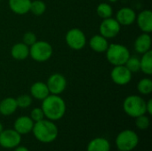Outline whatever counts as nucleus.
<instances>
[{"label": "nucleus", "instance_id": "36", "mask_svg": "<svg viewBox=\"0 0 152 151\" xmlns=\"http://www.w3.org/2000/svg\"><path fill=\"white\" fill-rule=\"evenodd\" d=\"M0 1H1V0H0Z\"/></svg>", "mask_w": 152, "mask_h": 151}, {"label": "nucleus", "instance_id": "32", "mask_svg": "<svg viewBox=\"0 0 152 151\" xmlns=\"http://www.w3.org/2000/svg\"><path fill=\"white\" fill-rule=\"evenodd\" d=\"M14 151H29L26 147H24V146H17L16 148H15V150Z\"/></svg>", "mask_w": 152, "mask_h": 151}, {"label": "nucleus", "instance_id": "33", "mask_svg": "<svg viewBox=\"0 0 152 151\" xmlns=\"http://www.w3.org/2000/svg\"><path fill=\"white\" fill-rule=\"evenodd\" d=\"M3 130H4V127H3V125H2V123L0 122V133H1Z\"/></svg>", "mask_w": 152, "mask_h": 151}, {"label": "nucleus", "instance_id": "25", "mask_svg": "<svg viewBox=\"0 0 152 151\" xmlns=\"http://www.w3.org/2000/svg\"><path fill=\"white\" fill-rule=\"evenodd\" d=\"M45 10H46V5L41 0H35V1H32L31 4H30L29 11L34 15L40 16L45 12Z\"/></svg>", "mask_w": 152, "mask_h": 151}, {"label": "nucleus", "instance_id": "22", "mask_svg": "<svg viewBox=\"0 0 152 151\" xmlns=\"http://www.w3.org/2000/svg\"><path fill=\"white\" fill-rule=\"evenodd\" d=\"M140 70L146 75L152 74V51H148L143 53V56L140 60Z\"/></svg>", "mask_w": 152, "mask_h": 151}, {"label": "nucleus", "instance_id": "27", "mask_svg": "<svg viewBox=\"0 0 152 151\" xmlns=\"http://www.w3.org/2000/svg\"><path fill=\"white\" fill-rule=\"evenodd\" d=\"M16 102H17V106L19 108L21 109H27L28 108L31 103H32V99L29 95L28 94H22L20 95L17 99H16Z\"/></svg>", "mask_w": 152, "mask_h": 151}, {"label": "nucleus", "instance_id": "19", "mask_svg": "<svg viewBox=\"0 0 152 151\" xmlns=\"http://www.w3.org/2000/svg\"><path fill=\"white\" fill-rule=\"evenodd\" d=\"M31 0H9L11 10L16 14H25L29 12Z\"/></svg>", "mask_w": 152, "mask_h": 151}, {"label": "nucleus", "instance_id": "14", "mask_svg": "<svg viewBox=\"0 0 152 151\" xmlns=\"http://www.w3.org/2000/svg\"><path fill=\"white\" fill-rule=\"evenodd\" d=\"M139 28L143 33H151L152 31V12L150 10H144L136 16Z\"/></svg>", "mask_w": 152, "mask_h": 151}, {"label": "nucleus", "instance_id": "15", "mask_svg": "<svg viewBox=\"0 0 152 151\" xmlns=\"http://www.w3.org/2000/svg\"><path fill=\"white\" fill-rule=\"evenodd\" d=\"M151 37L149 33H143L140 35L134 42V49L139 53H145L151 50Z\"/></svg>", "mask_w": 152, "mask_h": 151}, {"label": "nucleus", "instance_id": "26", "mask_svg": "<svg viewBox=\"0 0 152 151\" xmlns=\"http://www.w3.org/2000/svg\"><path fill=\"white\" fill-rule=\"evenodd\" d=\"M125 66L132 73H136L140 70V60L135 56H133V57L130 56L128 58V60L126 61Z\"/></svg>", "mask_w": 152, "mask_h": 151}, {"label": "nucleus", "instance_id": "7", "mask_svg": "<svg viewBox=\"0 0 152 151\" xmlns=\"http://www.w3.org/2000/svg\"><path fill=\"white\" fill-rule=\"evenodd\" d=\"M66 43L73 50H81L86 44V37L84 32L77 28L69 29L66 34Z\"/></svg>", "mask_w": 152, "mask_h": 151}, {"label": "nucleus", "instance_id": "18", "mask_svg": "<svg viewBox=\"0 0 152 151\" xmlns=\"http://www.w3.org/2000/svg\"><path fill=\"white\" fill-rule=\"evenodd\" d=\"M87 151H110V144L109 141L102 137L93 139L87 145Z\"/></svg>", "mask_w": 152, "mask_h": 151}, {"label": "nucleus", "instance_id": "24", "mask_svg": "<svg viewBox=\"0 0 152 151\" xmlns=\"http://www.w3.org/2000/svg\"><path fill=\"white\" fill-rule=\"evenodd\" d=\"M138 91L143 94L148 95L152 92V80L151 78H142L137 85Z\"/></svg>", "mask_w": 152, "mask_h": 151}, {"label": "nucleus", "instance_id": "12", "mask_svg": "<svg viewBox=\"0 0 152 151\" xmlns=\"http://www.w3.org/2000/svg\"><path fill=\"white\" fill-rule=\"evenodd\" d=\"M34 121L30 118V117L22 116L18 117L14 124H13V129L19 133L20 135L22 134H28L30 132H32L33 126H34Z\"/></svg>", "mask_w": 152, "mask_h": 151}, {"label": "nucleus", "instance_id": "30", "mask_svg": "<svg viewBox=\"0 0 152 151\" xmlns=\"http://www.w3.org/2000/svg\"><path fill=\"white\" fill-rule=\"evenodd\" d=\"M23 43L28 45V46H31L33 44H35L37 40V36L36 35L33 33V32H26L24 35H23Z\"/></svg>", "mask_w": 152, "mask_h": 151}, {"label": "nucleus", "instance_id": "21", "mask_svg": "<svg viewBox=\"0 0 152 151\" xmlns=\"http://www.w3.org/2000/svg\"><path fill=\"white\" fill-rule=\"evenodd\" d=\"M11 54L13 59L17 61H22L28 58L29 55V47L23 42L15 44L11 50Z\"/></svg>", "mask_w": 152, "mask_h": 151}, {"label": "nucleus", "instance_id": "5", "mask_svg": "<svg viewBox=\"0 0 152 151\" xmlns=\"http://www.w3.org/2000/svg\"><path fill=\"white\" fill-rule=\"evenodd\" d=\"M139 143V137L133 130H124L116 138V145L118 150L132 151Z\"/></svg>", "mask_w": 152, "mask_h": 151}, {"label": "nucleus", "instance_id": "6", "mask_svg": "<svg viewBox=\"0 0 152 151\" xmlns=\"http://www.w3.org/2000/svg\"><path fill=\"white\" fill-rule=\"evenodd\" d=\"M29 55L36 61H46L53 55V47L48 42L37 41L29 47Z\"/></svg>", "mask_w": 152, "mask_h": 151}, {"label": "nucleus", "instance_id": "34", "mask_svg": "<svg viewBox=\"0 0 152 151\" xmlns=\"http://www.w3.org/2000/svg\"><path fill=\"white\" fill-rule=\"evenodd\" d=\"M109 1H110V2H116V1H118V0H109Z\"/></svg>", "mask_w": 152, "mask_h": 151}, {"label": "nucleus", "instance_id": "4", "mask_svg": "<svg viewBox=\"0 0 152 151\" xmlns=\"http://www.w3.org/2000/svg\"><path fill=\"white\" fill-rule=\"evenodd\" d=\"M123 109L129 117L135 118L146 114V101L138 95H130L125 99Z\"/></svg>", "mask_w": 152, "mask_h": 151}, {"label": "nucleus", "instance_id": "16", "mask_svg": "<svg viewBox=\"0 0 152 151\" xmlns=\"http://www.w3.org/2000/svg\"><path fill=\"white\" fill-rule=\"evenodd\" d=\"M90 47L96 53H105L109 47V42L106 37L102 35H94L91 37L89 42Z\"/></svg>", "mask_w": 152, "mask_h": 151}, {"label": "nucleus", "instance_id": "3", "mask_svg": "<svg viewBox=\"0 0 152 151\" xmlns=\"http://www.w3.org/2000/svg\"><path fill=\"white\" fill-rule=\"evenodd\" d=\"M106 57L108 61L114 66L125 65L130 57V52L123 44H109V47L106 51Z\"/></svg>", "mask_w": 152, "mask_h": 151}, {"label": "nucleus", "instance_id": "28", "mask_svg": "<svg viewBox=\"0 0 152 151\" xmlns=\"http://www.w3.org/2000/svg\"><path fill=\"white\" fill-rule=\"evenodd\" d=\"M135 125L137 128L141 130H145L150 126V118L147 116H145V114L139 116L135 117Z\"/></svg>", "mask_w": 152, "mask_h": 151}, {"label": "nucleus", "instance_id": "10", "mask_svg": "<svg viewBox=\"0 0 152 151\" xmlns=\"http://www.w3.org/2000/svg\"><path fill=\"white\" fill-rule=\"evenodd\" d=\"M110 77L115 84L118 85H125L131 81L132 72L125 65L114 66L113 69L111 70Z\"/></svg>", "mask_w": 152, "mask_h": 151}, {"label": "nucleus", "instance_id": "23", "mask_svg": "<svg viewBox=\"0 0 152 151\" xmlns=\"http://www.w3.org/2000/svg\"><path fill=\"white\" fill-rule=\"evenodd\" d=\"M96 12H97V14L99 15V17H101L102 19L110 18L112 16V13H113L112 7L109 4H107V3L100 4L97 6Z\"/></svg>", "mask_w": 152, "mask_h": 151}, {"label": "nucleus", "instance_id": "9", "mask_svg": "<svg viewBox=\"0 0 152 151\" xmlns=\"http://www.w3.org/2000/svg\"><path fill=\"white\" fill-rule=\"evenodd\" d=\"M121 25L116 19L107 18L103 19V21L100 25V35L108 38H113L117 36L120 31Z\"/></svg>", "mask_w": 152, "mask_h": 151}, {"label": "nucleus", "instance_id": "2", "mask_svg": "<svg viewBox=\"0 0 152 151\" xmlns=\"http://www.w3.org/2000/svg\"><path fill=\"white\" fill-rule=\"evenodd\" d=\"M35 138L42 143H51L58 137V127L49 119H42L34 123L32 129Z\"/></svg>", "mask_w": 152, "mask_h": 151}, {"label": "nucleus", "instance_id": "13", "mask_svg": "<svg viewBox=\"0 0 152 151\" xmlns=\"http://www.w3.org/2000/svg\"><path fill=\"white\" fill-rule=\"evenodd\" d=\"M116 20L120 25L129 26L136 20V13L130 7H123L118 10Z\"/></svg>", "mask_w": 152, "mask_h": 151}, {"label": "nucleus", "instance_id": "17", "mask_svg": "<svg viewBox=\"0 0 152 151\" xmlns=\"http://www.w3.org/2000/svg\"><path fill=\"white\" fill-rule=\"evenodd\" d=\"M30 93L35 99L43 101L50 94V92L45 83L36 82L30 87Z\"/></svg>", "mask_w": 152, "mask_h": 151}, {"label": "nucleus", "instance_id": "31", "mask_svg": "<svg viewBox=\"0 0 152 151\" xmlns=\"http://www.w3.org/2000/svg\"><path fill=\"white\" fill-rule=\"evenodd\" d=\"M146 113H149L150 115L152 114V100H149L146 102Z\"/></svg>", "mask_w": 152, "mask_h": 151}, {"label": "nucleus", "instance_id": "20", "mask_svg": "<svg viewBox=\"0 0 152 151\" xmlns=\"http://www.w3.org/2000/svg\"><path fill=\"white\" fill-rule=\"evenodd\" d=\"M16 99L12 97H7L0 102V114L3 116H10L13 114L17 109Z\"/></svg>", "mask_w": 152, "mask_h": 151}, {"label": "nucleus", "instance_id": "8", "mask_svg": "<svg viewBox=\"0 0 152 151\" xmlns=\"http://www.w3.org/2000/svg\"><path fill=\"white\" fill-rule=\"evenodd\" d=\"M21 142V135L14 129L3 130L0 133V146L4 149H15Z\"/></svg>", "mask_w": 152, "mask_h": 151}, {"label": "nucleus", "instance_id": "35", "mask_svg": "<svg viewBox=\"0 0 152 151\" xmlns=\"http://www.w3.org/2000/svg\"><path fill=\"white\" fill-rule=\"evenodd\" d=\"M119 151H122V150H119Z\"/></svg>", "mask_w": 152, "mask_h": 151}, {"label": "nucleus", "instance_id": "29", "mask_svg": "<svg viewBox=\"0 0 152 151\" xmlns=\"http://www.w3.org/2000/svg\"><path fill=\"white\" fill-rule=\"evenodd\" d=\"M30 118L34 122H38L42 119H45V114L41 108H35L31 110Z\"/></svg>", "mask_w": 152, "mask_h": 151}, {"label": "nucleus", "instance_id": "11", "mask_svg": "<svg viewBox=\"0 0 152 151\" xmlns=\"http://www.w3.org/2000/svg\"><path fill=\"white\" fill-rule=\"evenodd\" d=\"M46 85L48 87V90L51 94L59 95L64 90L67 86V80L64 76L59 73L53 74L47 80Z\"/></svg>", "mask_w": 152, "mask_h": 151}, {"label": "nucleus", "instance_id": "1", "mask_svg": "<svg viewBox=\"0 0 152 151\" xmlns=\"http://www.w3.org/2000/svg\"><path fill=\"white\" fill-rule=\"evenodd\" d=\"M45 117L51 121H57L63 117L66 112V103L59 95L49 94L43 100L41 107Z\"/></svg>", "mask_w": 152, "mask_h": 151}]
</instances>
